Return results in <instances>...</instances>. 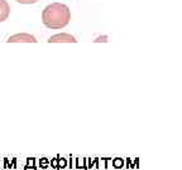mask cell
<instances>
[{"mask_svg": "<svg viewBox=\"0 0 182 170\" xmlns=\"http://www.w3.org/2000/svg\"><path fill=\"white\" fill-rule=\"evenodd\" d=\"M10 14V7L7 0H0V23L5 22L9 18Z\"/></svg>", "mask_w": 182, "mask_h": 170, "instance_id": "277c9868", "label": "cell"}, {"mask_svg": "<svg viewBox=\"0 0 182 170\" xmlns=\"http://www.w3.org/2000/svg\"><path fill=\"white\" fill-rule=\"evenodd\" d=\"M57 164H58V161H57V159H53V160L51 161V165H52V166H56V168H57Z\"/></svg>", "mask_w": 182, "mask_h": 170, "instance_id": "30bf717a", "label": "cell"}, {"mask_svg": "<svg viewBox=\"0 0 182 170\" xmlns=\"http://www.w3.org/2000/svg\"><path fill=\"white\" fill-rule=\"evenodd\" d=\"M76 38L67 33H59L56 36H52L48 39V43H76Z\"/></svg>", "mask_w": 182, "mask_h": 170, "instance_id": "3957f363", "label": "cell"}, {"mask_svg": "<svg viewBox=\"0 0 182 170\" xmlns=\"http://www.w3.org/2000/svg\"><path fill=\"white\" fill-rule=\"evenodd\" d=\"M71 20V10L62 3H52L42 12V23L49 29H62Z\"/></svg>", "mask_w": 182, "mask_h": 170, "instance_id": "6da1fadb", "label": "cell"}, {"mask_svg": "<svg viewBox=\"0 0 182 170\" xmlns=\"http://www.w3.org/2000/svg\"><path fill=\"white\" fill-rule=\"evenodd\" d=\"M41 166H42V168H47V166H48L47 159H42V160H41Z\"/></svg>", "mask_w": 182, "mask_h": 170, "instance_id": "9c48e42d", "label": "cell"}, {"mask_svg": "<svg viewBox=\"0 0 182 170\" xmlns=\"http://www.w3.org/2000/svg\"><path fill=\"white\" fill-rule=\"evenodd\" d=\"M8 43H37L38 41L36 39V37H33L32 34H28V33H18L14 34V36L9 37Z\"/></svg>", "mask_w": 182, "mask_h": 170, "instance_id": "7a4b0ae2", "label": "cell"}, {"mask_svg": "<svg viewBox=\"0 0 182 170\" xmlns=\"http://www.w3.org/2000/svg\"><path fill=\"white\" fill-rule=\"evenodd\" d=\"M17 3L19 4H25V5H29V4H36L38 0H15Z\"/></svg>", "mask_w": 182, "mask_h": 170, "instance_id": "8992f818", "label": "cell"}, {"mask_svg": "<svg viewBox=\"0 0 182 170\" xmlns=\"http://www.w3.org/2000/svg\"><path fill=\"white\" fill-rule=\"evenodd\" d=\"M124 160L123 159H115L114 161H111V165L114 166V168H123L124 166Z\"/></svg>", "mask_w": 182, "mask_h": 170, "instance_id": "5b68a950", "label": "cell"}, {"mask_svg": "<svg viewBox=\"0 0 182 170\" xmlns=\"http://www.w3.org/2000/svg\"><path fill=\"white\" fill-rule=\"evenodd\" d=\"M34 164H36V161H34V159H28V161H27V166H25V169H28L29 166L32 168V169H36V166H34Z\"/></svg>", "mask_w": 182, "mask_h": 170, "instance_id": "52a82bcc", "label": "cell"}, {"mask_svg": "<svg viewBox=\"0 0 182 170\" xmlns=\"http://www.w3.org/2000/svg\"><path fill=\"white\" fill-rule=\"evenodd\" d=\"M66 164H67V163H66V160H65V159H59V160H58V166H57V170H58L59 168H66Z\"/></svg>", "mask_w": 182, "mask_h": 170, "instance_id": "ba28073f", "label": "cell"}]
</instances>
